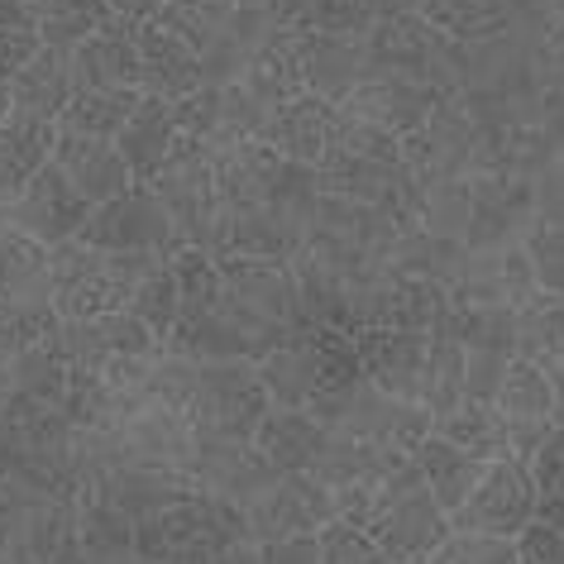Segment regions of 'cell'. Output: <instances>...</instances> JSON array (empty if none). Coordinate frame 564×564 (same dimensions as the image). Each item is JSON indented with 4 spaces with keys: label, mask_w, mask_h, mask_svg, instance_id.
<instances>
[{
    "label": "cell",
    "mask_w": 564,
    "mask_h": 564,
    "mask_svg": "<svg viewBox=\"0 0 564 564\" xmlns=\"http://www.w3.org/2000/svg\"><path fill=\"white\" fill-rule=\"evenodd\" d=\"M364 531L383 545V555L392 564H426L435 550L449 541V512L435 502V492L426 488V474H421L416 455L392 464V469L378 478L373 507L364 517Z\"/></svg>",
    "instance_id": "cell-1"
},
{
    "label": "cell",
    "mask_w": 564,
    "mask_h": 564,
    "mask_svg": "<svg viewBox=\"0 0 564 564\" xmlns=\"http://www.w3.org/2000/svg\"><path fill=\"white\" fill-rule=\"evenodd\" d=\"M159 263L167 259H159V253H106L82 245V239L53 245V278H58L53 306H58L63 321H101L130 312L134 288Z\"/></svg>",
    "instance_id": "cell-2"
},
{
    "label": "cell",
    "mask_w": 564,
    "mask_h": 564,
    "mask_svg": "<svg viewBox=\"0 0 564 564\" xmlns=\"http://www.w3.org/2000/svg\"><path fill=\"white\" fill-rule=\"evenodd\" d=\"M77 239L106 253H159V259H167L182 245L163 196L144 187V182H134V187H124L120 196L96 206Z\"/></svg>",
    "instance_id": "cell-3"
},
{
    "label": "cell",
    "mask_w": 564,
    "mask_h": 564,
    "mask_svg": "<svg viewBox=\"0 0 564 564\" xmlns=\"http://www.w3.org/2000/svg\"><path fill=\"white\" fill-rule=\"evenodd\" d=\"M239 512L249 521L253 545L288 541V535H316L326 521H335V492L312 474L278 469Z\"/></svg>",
    "instance_id": "cell-4"
},
{
    "label": "cell",
    "mask_w": 564,
    "mask_h": 564,
    "mask_svg": "<svg viewBox=\"0 0 564 564\" xmlns=\"http://www.w3.org/2000/svg\"><path fill=\"white\" fill-rule=\"evenodd\" d=\"M535 502H541V488H535V474L527 459L507 455L492 459L484 484L474 488V498L449 517L455 531H478V535H507L517 541L521 531L535 521Z\"/></svg>",
    "instance_id": "cell-5"
},
{
    "label": "cell",
    "mask_w": 564,
    "mask_h": 564,
    "mask_svg": "<svg viewBox=\"0 0 564 564\" xmlns=\"http://www.w3.org/2000/svg\"><path fill=\"white\" fill-rule=\"evenodd\" d=\"M91 202L77 192V182L63 173L58 163H48L44 173L30 182V192L10 206V230H24L44 245H67L82 235V225L91 220Z\"/></svg>",
    "instance_id": "cell-6"
},
{
    "label": "cell",
    "mask_w": 564,
    "mask_h": 564,
    "mask_svg": "<svg viewBox=\"0 0 564 564\" xmlns=\"http://www.w3.org/2000/svg\"><path fill=\"white\" fill-rule=\"evenodd\" d=\"M364 378L402 402H421V378H426V355L431 335L421 330H398V326H364L355 335Z\"/></svg>",
    "instance_id": "cell-7"
},
{
    "label": "cell",
    "mask_w": 564,
    "mask_h": 564,
    "mask_svg": "<svg viewBox=\"0 0 564 564\" xmlns=\"http://www.w3.org/2000/svg\"><path fill=\"white\" fill-rule=\"evenodd\" d=\"M58 278H53V245L6 230L0 235V316H39L58 312L53 306Z\"/></svg>",
    "instance_id": "cell-8"
},
{
    "label": "cell",
    "mask_w": 564,
    "mask_h": 564,
    "mask_svg": "<svg viewBox=\"0 0 564 564\" xmlns=\"http://www.w3.org/2000/svg\"><path fill=\"white\" fill-rule=\"evenodd\" d=\"M492 406H498L502 426L512 435V455L531 464L535 449L545 445V435L555 431V388H550V373L527 359H512Z\"/></svg>",
    "instance_id": "cell-9"
},
{
    "label": "cell",
    "mask_w": 564,
    "mask_h": 564,
    "mask_svg": "<svg viewBox=\"0 0 564 564\" xmlns=\"http://www.w3.org/2000/svg\"><path fill=\"white\" fill-rule=\"evenodd\" d=\"M139 24L134 20H110L101 34H91L82 48H73V73L77 91H116L139 87L144 91V58H139Z\"/></svg>",
    "instance_id": "cell-10"
},
{
    "label": "cell",
    "mask_w": 564,
    "mask_h": 564,
    "mask_svg": "<svg viewBox=\"0 0 564 564\" xmlns=\"http://www.w3.org/2000/svg\"><path fill=\"white\" fill-rule=\"evenodd\" d=\"M139 39V58H144V91L163 96V101H182V96L210 87V73L196 53L182 44V39L167 30V24L153 15L134 30Z\"/></svg>",
    "instance_id": "cell-11"
},
{
    "label": "cell",
    "mask_w": 564,
    "mask_h": 564,
    "mask_svg": "<svg viewBox=\"0 0 564 564\" xmlns=\"http://www.w3.org/2000/svg\"><path fill=\"white\" fill-rule=\"evenodd\" d=\"M335 441V431L326 426L321 416L312 412H292V406H273L263 416L259 435H253V449L273 464V469H288V474H312L321 469L326 449Z\"/></svg>",
    "instance_id": "cell-12"
},
{
    "label": "cell",
    "mask_w": 564,
    "mask_h": 564,
    "mask_svg": "<svg viewBox=\"0 0 564 564\" xmlns=\"http://www.w3.org/2000/svg\"><path fill=\"white\" fill-rule=\"evenodd\" d=\"M58 120H39L15 110L6 124H0V202L15 206L30 182L44 173L58 153Z\"/></svg>",
    "instance_id": "cell-13"
},
{
    "label": "cell",
    "mask_w": 564,
    "mask_h": 564,
    "mask_svg": "<svg viewBox=\"0 0 564 564\" xmlns=\"http://www.w3.org/2000/svg\"><path fill=\"white\" fill-rule=\"evenodd\" d=\"M58 130H63V124H58ZM53 163H58L63 173L77 182V192L87 196L91 206H101V202H110V196H120L124 187H134V173H130V163H124V153H120L116 139L63 130Z\"/></svg>",
    "instance_id": "cell-14"
},
{
    "label": "cell",
    "mask_w": 564,
    "mask_h": 564,
    "mask_svg": "<svg viewBox=\"0 0 564 564\" xmlns=\"http://www.w3.org/2000/svg\"><path fill=\"white\" fill-rule=\"evenodd\" d=\"M120 153L124 163H130L134 182H144V187H153L167 163V153H173L177 144V124H173V101H163V96H149L139 101V110L130 116V124L120 130Z\"/></svg>",
    "instance_id": "cell-15"
},
{
    "label": "cell",
    "mask_w": 564,
    "mask_h": 564,
    "mask_svg": "<svg viewBox=\"0 0 564 564\" xmlns=\"http://www.w3.org/2000/svg\"><path fill=\"white\" fill-rule=\"evenodd\" d=\"M77 91V73H73V53L67 48H39L34 63L10 82V96H15V110L39 120H63L67 101Z\"/></svg>",
    "instance_id": "cell-16"
},
{
    "label": "cell",
    "mask_w": 564,
    "mask_h": 564,
    "mask_svg": "<svg viewBox=\"0 0 564 564\" xmlns=\"http://www.w3.org/2000/svg\"><path fill=\"white\" fill-rule=\"evenodd\" d=\"M416 464H421V474H426V488L435 492V502H441L449 517L474 498V488L484 484V474H488V459L449 445L445 435H426L416 449Z\"/></svg>",
    "instance_id": "cell-17"
},
{
    "label": "cell",
    "mask_w": 564,
    "mask_h": 564,
    "mask_svg": "<svg viewBox=\"0 0 564 564\" xmlns=\"http://www.w3.org/2000/svg\"><path fill=\"white\" fill-rule=\"evenodd\" d=\"M58 335H48V340H39L24 355L10 359V388L39 406H53V412H63L67 392H73V364H67V349Z\"/></svg>",
    "instance_id": "cell-18"
},
{
    "label": "cell",
    "mask_w": 564,
    "mask_h": 564,
    "mask_svg": "<svg viewBox=\"0 0 564 564\" xmlns=\"http://www.w3.org/2000/svg\"><path fill=\"white\" fill-rule=\"evenodd\" d=\"M517 359L535 369H555L564 359V297L560 292H535L531 302L517 306Z\"/></svg>",
    "instance_id": "cell-19"
},
{
    "label": "cell",
    "mask_w": 564,
    "mask_h": 564,
    "mask_svg": "<svg viewBox=\"0 0 564 564\" xmlns=\"http://www.w3.org/2000/svg\"><path fill=\"white\" fill-rule=\"evenodd\" d=\"M464 345L455 330L435 326L431 330V355H426V378H421V406L426 416L441 426V421L464 402Z\"/></svg>",
    "instance_id": "cell-20"
},
{
    "label": "cell",
    "mask_w": 564,
    "mask_h": 564,
    "mask_svg": "<svg viewBox=\"0 0 564 564\" xmlns=\"http://www.w3.org/2000/svg\"><path fill=\"white\" fill-rule=\"evenodd\" d=\"M144 101L139 87H116V91H73V101L63 110V130L73 134H96V139H120L130 116Z\"/></svg>",
    "instance_id": "cell-21"
},
{
    "label": "cell",
    "mask_w": 564,
    "mask_h": 564,
    "mask_svg": "<svg viewBox=\"0 0 564 564\" xmlns=\"http://www.w3.org/2000/svg\"><path fill=\"white\" fill-rule=\"evenodd\" d=\"M39 10V34H44L48 48H82L91 34H101L116 10L110 0H34Z\"/></svg>",
    "instance_id": "cell-22"
},
{
    "label": "cell",
    "mask_w": 564,
    "mask_h": 564,
    "mask_svg": "<svg viewBox=\"0 0 564 564\" xmlns=\"http://www.w3.org/2000/svg\"><path fill=\"white\" fill-rule=\"evenodd\" d=\"M435 435H445L449 445L469 449V455L488 459V464L512 455V435H507V426H502V416H498V406L492 402H459L455 412L435 426Z\"/></svg>",
    "instance_id": "cell-23"
},
{
    "label": "cell",
    "mask_w": 564,
    "mask_h": 564,
    "mask_svg": "<svg viewBox=\"0 0 564 564\" xmlns=\"http://www.w3.org/2000/svg\"><path fill=\"white\" fill-rule=\"evenodd\" d=\"M130 312H134V321H144L153 340L167 345V335H173L177 316H182V288H177L173 263H159L144 282H139V288H134V302H130Z\"/></svg>",
    "instance_id": "cell-24"
},
{
    "label": "cell",
    "mask_w": 564,
    "mask_h": 564,
    "mask_svg": "<svg viewBox=\"0 0 564 564\" xmlns=\"http://www.w3.org/2000/svg\"><path fill=\"white\" fill-rule=\"evenodd\" d=\"M316 535H321V560H326V564H392L383 555V545H378L364 527L345 521V517L326 521Z\"/></svg>",
    "instance_id": "cell-25"
},
{
    "label": "cell",
    "mask_w": 564,
    "mask_h": 564,
    "mask_svg": "<svg viewBox=\"0 0 564 564\" xmlns=\"http://www.w3.org/2000/svg\"><path fill=\"white\" fill-rule=\"evenodd\" d=\"M426 564H521V555H517V541H507V535L449 531V541Z\"/></svg>",
    "instance_id": "cell-26"
},
{
    "label": "cell",
    "mask_w": 564,
    "mask_h": 564,
    "mask_svg": "<svg viewBox=\"0 0 564 564\" xmlns=\"http://www.w3.org/2000/svg\"><path fill=\"white\" fill-rule=\"evenodd\" d=\"M531 474H535L541 498H564V426L545 435V445L535 449V459H531Z\"/></svg>",
    "instance_id": "cell-27"
},
{
    "label": "cell",
    "mask_w": 564,
    "mask_h": 564,
    "mask_svg": "<svg viewBox=\"0 0 564 564\" xmlns=\"http://www.w3.org/2000/svg\"><path fill=\"white\" fill-rule=\"evenodd\" d=\"M517 555L521 564H564V531L545 527V521H531L517 535Z\"/></svg>",
    "instance_id": "cell-28"
},
{
    "label": "cell",
    "mask_w": 564,
    "mask_h": 564,
    "mask_svg": "<svg viewBox=\"0 0 564 564\" xmlns=\"http://www.w3.org/2000/svg\"><path fill=\"white\" fill-rule=\"evenodd\" d=\"M39 48H44V34L39 30H0V77L15 82L34 63Z\"/></svg>",
    "instance_id": "cell-29"
},
{
    "label": "cell",
    "mask_w": 564,
    "mask_h": 564,
    "mask_svg": "<svg viewBox=\"0 0 564 564\" xmlns=\"http://www.w3.org/2000/svg\"><path fill=\"white\" fill-rule=\"evenodd\" d=\"M259 564H326L321 560V535H288V541H263Z\"/></svg>",
    "instance_id": "cell-30"
},
{
    "label": "cell",
    "mask_w": 564,
    "mask_h": 564,
    "mask_svg": "<svg viewBox=\"0 0 564 564\" xmlns=\"http://www.w3.org/2000/svg\"><path fill=\"white\" fill-rule=\"evenodd\" d=\"M531 268H535V282H541L545 292H560L564 297V239H541V245H531Z\"/></svg>",
    "instance_id": "cell-31"
},
{
    "label": "cell",
    "mask_w": 564,
    "mask_h": 564,
    "mask_svg": "<svg viewBox=\"0 0 564 564\" xmlns=\"http://www.w3.org/2000/svg\"><path fill=\"white\" fill-rule=\"evenodd\" d=\"M0 30H39L34 0H0Z\"/></svg>",
    "instance_id": "cell-32"
},
{
    "label": "cell",
    "mask_w": 564,
    "mask_h": 564,
    "mask_svg": "<svg viewBox=\"0 0 564 564\" xmlns=\"http://www.w3.org/2000/svg\"><path fill=\"white\" fill-rule=\"evenodd\" d=\"M167 6V0H110V10H116L120 20H134V24H144V20H153L159 10Z\"/></svg>",
    "instance_id": "cell-33"
},
{
    "label": "cell",
    "mask_w": 564,
    "mask_h": 564,
    "mask_svg": "<svg viewBox=\"0 0 564 564\" xmlns=\"http://www.w3.org/2000/svg\"><path fill=\"white\" fill-rule=\"evenodd\" d=\"M550 388H555V426H564V359L550 369Z\"/></svg>",
    "instance_id": "cell-34"
},
{
    "label": "cell",
    "mask_w": 564,
    "mask_h": 564,
    "mask_svg": "<svg viewBox=\"0 0 564 564\" xmlns=\"http://www.w3.org/2000/svg\"><path fill=\"white\" fill-rule=\"evenodd\" d=\"M10 116H15V96H10V82L0 77V124H6Z\"/></svg>",
    "instance_id": "cell-35"
},
{
    "label": "cell",
    "mask_w": 564,
    "mask_h": 564,
    "mask_svg": "<svg viewBox=\"0 0 564 564\" xmlns=\"http://www.w3.org/2000/svg\"><path fill=\"white\" fill-rule=\"evenodd\" d=\"M6 230H10V206L0 202V235H6Z\"/></svg>",
    "instance_id": "cell-36"
}]
</instances>
